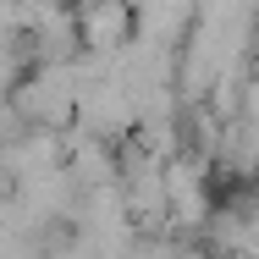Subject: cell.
Wrapping results in <instances>:
<instances>
[{"label": "cell", "instance_id": "6da1fadb", "mask_svg": "<svg viewBox=\"0 0 259 259\" xmlns=\"http://www.w3.org/2000/svg\"><path fill=\"white\" fill-rule=\"evenodd\" d=\"M72 33H77V55L89 61H116L133 45L138 17L127 0H72Z\"/></svg>", "mask_w": 259, "mask_h": 259}]
</instances>
